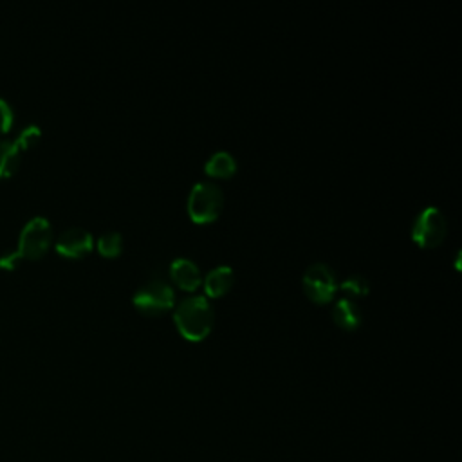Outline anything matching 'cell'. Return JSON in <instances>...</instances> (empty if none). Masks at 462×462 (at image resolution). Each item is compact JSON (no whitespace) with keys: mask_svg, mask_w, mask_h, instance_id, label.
<instances>
[{"mask_svg":"<svg viewBox=\"0 0 462 462\" xmlns=\"http://www.w3.org/2000/svg\"><path fill=\"white\" fill-rule=\"evenodd\" d=\"M96 246L104 256H118L123 249V235L120 231H107L99 235Z\"/></svg>","mask_w":462,"mask_h":462,"instance_id":"5bb4252c","label":"cell"},{"mask_svg":"<svg viewBox=\"0 0 462 462\" xmlns=\"http://www.w3.org/2000/svg\"><path fill=\"white\" fill-rule=\"evenodd\" d=\"M448 231V223L444 214L437 207L423 208L414 224H412V239L425 247L439 246Z\"/></svg>","mask_w":462,"mask_h":462,"instance_id":"5b68a950","label":"cell"},{"mask_svg":"<svg viewBox=\"0 0 462 462\" xmlns=\"http://www.w3.org/2000/svg\"><path fill=\"white\" fill-rule=\"evenodd\" d=\"M204 172L212 177H230L237 172V160L228 150H217L204 165Z\"/></svg>","mask_w":462,"mask_h":462,"instance_id":"8fae6325","label":"cell"},{"mask_svg":"<svg viewBox=\"0 0 462 462\" xmlns=\"http://www.w3.org/2000/svg\"><path fill=\"white\" fill-rule=\"evenodd\" d=\"M38 137H40V127L38 125H27L26 129L20 130V134L17 136V139L13 143L19 146V150H26L35 141H38Z\"/></svg>","mask_w":462,"mask_h":462,"instance_id":"9a60e30c","label":"cell"},{"mask_svg":"<svg viewBox=\"0 0 462 462\" xmlns=\"http://www.w3.org/2000/svg\"><path fill=\"white\" fill-rule=\"evenodd\" d=\"M174 322L184 338L199 341L207 338L214 327V305L204 294H192L183 298L174 311Z\"/></svg>","mask_w":462,"mask_h":462,"instance_id":"6da1fadb","label":"cell"},{"mask_svg":"<svg viewBox=\"0 0 462 462\" xmlns=\"http://www.w3.org/2000/svg\"><path fill=\"white\" fill-rule=\"evenodd\" d=\"M132 301L143 313H163L174 305L176 293L172 286L163 278H152L136 289Z\"/></svg>","mask_w":462,"mask_h":462,"instance_id":"3957f363","label":"cell"},{"mask_svg":"<svg viewBox=\"0 0 462 462\" xmlns=\"http://www.w3.org/2000/svg\"><path fill=\"white\" fill-rule=\"evenodd\" d=\"M224 204V193L212 181H197L188 195V214L199 224L212 223L219 217Z\"/></svg>","mask_w":462,"mask_h":462,"instance_id":"7a4b0ae2","label":"cell"},{"mask_svg":"<svg viewBox=\"0 0 462 462\" xmlns=\"http://www.w3.org/2000/svg\"><path fill=\"white\" fill-rule=\"evenodd\" d=\"M303 289L311 300L324 303L333 298V294L338 289L336 273L334 270L325 262H313L303 273Z\"/></svg>","mask_w":462,"mask_h":462,"instance_id":"8992f818","label":"cell"},{"mask_svg":"<svg viewBox=\"0 0 462 462\" xmlns=\"http://www.w3.org/2000/svg\"><path fill=\"white\" fill-rule=\"evenodd\" d=\"M170 275H172L174 282L181 289H186V291H193L202 280L200 268L197 266L195 261L186 259V256H177V259L172 261Z\"/></svg>","mask_w":462,"mask_h":462,"instance_id":"ba28073f","label":"cell"},{"mask_svg":"<svg viewBox=\"0 0 462 462\" xmlns=\"http://www.w3.org/2000/svg\"><path fill=\"white\" fill-rule=\"evenodd\" d=\"M340 289L345 293L347 298H357V296H365L369 293L371 284H369L367 277L359 275V273H352L340 282Z\"/></svg>","mask_w":462,"mask_h":462,"instance_id":"4fadbf2b","label":"cell"},{"mask_svg":"<svg viewBox=\"0 0 462 462\" xmlns=\"http://www.w3.org/2000/svg\"><path fill=\"white\" fill-rule=\"evenodd\" d=\"M15 113L4 98H0V132H8L13 127Z\"/></svg>","mask_w":462,"mask_h":462,"instance_id":"2e32d148","label":"cell"},{"mask_svg":"<svg viewBox=\"0 0 462 462\" xmlns=\"http://www.w3.org/2000/svg\"><path fill=\"white\" fill-rule=\"evenodd\" d=\"M333 318L343 329H356L364 320L359 305L352 298H347V296H341L340 300H336V303L333 307Z\"/></svg>","mask_w":462,"mask_h":462,"instance_id":"9c48e42d","label":"cell"},{"mask_svg":"<svg viewBox=\"0 0 462 462\" xmlns=\"http://www.w3.org/2000/svg\"><path fill=\"white\" fill-rule=\"evenodd\" d=\"M53 240V228L45 217H33L26 223L19 237L17 254L20 259H38Z\"/></svg>","mask_w":462,"mask_h":462,"instance_id":"277c9868","label":"cell"},{"mask_svg":"<svg viewBox=\"0 0 462 462\" xmlns=\"http://www.w3.org/2000/svg\"><path fill=\"white\" fill-rule=\"evenodd\" d=\"M94 246V239L92 233L87 231L85 228H67L66 231L60 233L59 240H57V251L64 256H71V259H76V256H83L85 253H89Z\"/></svg>","mask_w":462,"mask_h":462,"instance_id":"52a82bcc","label":"cell"},{"mask_svg":"<svg viewBox=\"0 0 462 462\" xmlns=\"http://www.w3.org/2000/svg\"><path fill=\"white\" fill-rule=\"evenodd\" d=\"M233 278V268L228 264H221L210 270L208 275L204 277V291H207L208 296H223L231 287Z\"/></svg>","mask_w":462,"mask_h":462,"instance_id":"30bf717a","label":"cell"},{"mask_svg":"<svg viewBox=\"0 0 462 462\" xmlns=\"http://www.w3.org/2000/svg\"><path fill=\"white\" fill-rule=\"evenodd\" d=\"M20 165V150L13 141L0 139V177H10Z\"/></svg>","mask_w":462,"mask_h":462,"instance_id":"7c38bea8","label":"cell"}]
</instances>
